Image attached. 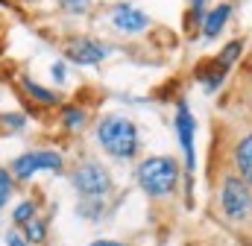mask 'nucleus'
<instances>
[{
  "label": "nucleus",
  "mask_w": 252,
  "mask_h": 246,
  "mask_svg": "<svg viewBox=\"0 0 252 246\" xmlns=\"http://www.w3.org/2000/svg\"><path fill=\"white\" fill-rule=\"evenodd\" d=\"M135 179L141 184V190L153 199H161V196H170L179 184V164L176 158L170 155H150L138 164L135 170Z\"/></svg>",
  "instance_id": "1"
},
{
  "label": "nucleus",
  "mask_w": 252,
  "mask_h": 246,
  "mask_svg": "<svg viewBox=\"0 0 252 246\" xmlns=\"http://www.w3.org/2000/svg\"><path fill=\"white\" fill-rule=\"evenodd\" d=\"M97 141L115 158H132L138 153V147H141L138 129H135V123L129 121V118H106V121H100Z\"/></svg>",
  "instance_id": "2"
},
{
  "label": "nucleus",
  "mask_w": 252,
  "mask_h": 246,
  "mask_svg": "<svg viewBox=\"0 0 252 246\" xmlns=\"http://www.w3.org/2000/svg\"><path fill=\"white\" fill-rule=\"evenodd\" d=\"M220 208H223L226 220H232V223H244V220H250V214H252V190L238 173L226 176L223 184H220Z\"/></svg>",
  "instance_id": "3"
},
{
  "label": "nucleus",
  "mask_w": 252,
  "mask_h": 246,
  "mask_svg": "<svg viewBox=\"0 0 252 246\" xmlns=\"http://www.w3.org/2000/svg\"><path fill=\"white\" fill-rule=\"evenodd\" d=\"M73 187L82 199H103L109 190H112V176L103 164L97 161H85L73 170Z\"/></svg>",
  "instance_id": "4"
},
{
  "label": "nucleus",
  "mask_w": 252,
  "mask_h": 246,
  "mask_svg": "<svg viewBox=\"0 0 252 246\" xmlns=\"http://www.w3.org/2000/svg\"><path fill=\"white\" fill-rule=\"evenodd\" d=\"M41 170H50V173H59L62 170V155L56 150H30L24 155H18L12 161V176L15 179H32L35 173Z\"/></svg>",
  "instance_id": "5"
},
{
  "label": "nucleus",
  "mask_w": 252,
  "mask_h": 246,
  "mask_svg": "<svg viewBox=\"0 0 252 246\" xmlns=\"http://www.w3.org/2000/svg\"><path fill=\"white\" fill-rule=\"evenodd\" d=\"M64 53L73 64H100L109 56V47L103 41H97V38H73Z\"/></svg>",
  "instance_id": "6"
},
{
  "label": "nucleus",
  "mask_w": 252,
  "mask_h": 246,
  "mask_svg": "<svg viewBox=\"0 0 252 246\" xmlns=\"http://www.w3.org/2000/svg\"><path fill=\"white\" fill-rule=\"evenodd\" d=\"M109 18H112L115 30H121L124 35H135V32H144V30H147V15H144L138 6H132V3H118V6H112Z\"/></svg>",
  "instance_id": "7"
},
{
  "label": "nucleus",
  "mask_w": 252,
  "mask_h": 246,
  "mask_svg": "<svg viewBox=\"0 0 252 246\" xmlns=\"http://www.w3.org/2000/svg\"><path fill=\"white\" fill-rule=\"evenodd\" d=\"M176 132H179V144L185 150V167L190 176V170H193V115H190L188 103L176 106Z\"/></svg>",
  "instance_id": "8"
},
{
  "label": "nucleus",
  "mask_w": 252,
  "mask_h": 246,
  "mask_svg": "<svg viewBox=\"0 0 252 246\" xmlns=\"http://www.w3.org/2000/svg\"><path fill=\"white\" fill-rule=\"evenodd\" d=\"M229 15H232V6H229V3H220L217 9H211V12L202 18V35H205V38H214V35L226 27Z\"/></svg>",
  "instance_id": "9"
},
{
  "label": "nucleus",
  "mask_w": 252,
  "mask_h": 246,
  "mask_svg": "<svg viewBox=\"0 0 252 246\" xmlns=\"http://www.w3.org/2000/svg\"><path fill=\"white\" fill-rule=\"evenodd\" d=\"M235 164H238V173L247 184H252V132L247 138L238 141V150H235Z\"/></svg>",
  "instance_id": "10"
},
{
  "label": "nucleus",
  "mask_w": 252,
  "mask_h": 246,
  "mask_svg": "<svg viewBox=\"0 0 252 246\" xmlns=\"http://www.w3.org/2000/svg\"><path fill=\"white\" fill-rule=\"evenodd\" d=\"M24 91L32 94V100H35V103H44V106H56V103H59V97H56L50 88H44V85H38V82H32V79H24Z\"/></svg>",
  "instance_id": "11"
},
{
  "label": "nucleus",
  "mask_w": 252,
  "mask_h": 246,
  "mask_svg": "<svg viewBox=\"0 0 252 246\" xmlns=\"http://www.w3.org/2000/svg\"><path fill=\"white\" fill-rule=\"evenodd\" d=\"M62 123H64V129H73V132H76V129H82V126H85V112H82V109H70V106H67V109L62 112Z\"/></svg>",
  "instance_id": "12"
},
{
  "label": "nucleus",
  "mask_w": 252,
  "mask_h": 246,
  "mask_svg": "<svg viewBox=\"0 0 252 246\" xmlns=\"http://www.w3.org/2000/svg\"><path fill=\"white\" fill-rule=\"evenodd\" d=\"M24 238L32 241V244H41V241L47 238V226H44L41 220H30V223L24 226Z\"/></svg>",
  "instance_id": "13"
},
{
  "label": "nucleus",
  "mask_w": 252,
  "mask_h": 246,
  "mask_svg": "<svg viewBox=\"0 0 252 246\" xmlns=\"http://www.w3.org/2000/svg\"><path fill=\"white\" fill-rule=\"evenodd\" d=\"M30 220H35V202H32V199L21 202V205L15 208V223H18V226H27Z\"/></svg>",
  "instance_id": "14"
},
{
  "label": "nucleus",
  "mask_w": 252,
  "mask_h": 246,
  "mask_svg": "<svg viewBox=\"0 0 252 246\" xmlns=\"http://www.w3.org/2000/svg\"><path fill=\"white\" fill-rule=\"evenodd\" d=\"M241 50H244V44H241V41H232V44H226V47H223V53L217 56V62H220L223 67H232V62L241 56Z\"/></svg>",
  "instance_id": "15"
},
{
  "label": "nucleus",
  "mask_w": 252,
  "mask_h": 246,
  "mask_svg": "<svg viewBox=\"0 0 252 246\" xmlns=\"http://www.w3.org/2000/svg\"><path fill=\"white\" fill-rule=\"evenodd\" d=\"M27 126V121L21 115H0V129L3 132H21Z\"/></svg>",
  "instance_id": "16"
},
{
  "label": "nucleus",
  "mask_w": 252,
  "mask_h": 246,
  "mask_svg": "<svg viewBox=\"0 0 252 246\" xmlns=\"http://www.w3.org/2000/svg\"><path fill=\"white\" fill-rule=\"evenodd\" d=\"M9 193H12V173L0 167V208L6 205V199H9Z\"/></svg>",
  "instance_id": "17"
},
{
  "label": "nucleus",
  "mask_w": 252,
  "mask_h": 246,
  "mask_svg": "<svg viewBox=\"0 0 252 246\" xmlns=\"http://www.w3.org/2000/svg\"><path fill=\"white\" fill-rule=\"evenodd\" d=\"M59 3H62L64 12H76V15L88 9V0H59Z\"/></svg>",
  "instance_id": "18"
},
{
  "label": "nucleus",
  "mask_w": 252,
  "mask_h": 246,
  "mask_svg": "<svg viewBox=\"0 0 252 246\" xmlns=\"http://www.w3.org/2000/svg\"><path fill=\"white\" fill-rule=\"evenodd\" d=\"M6 246H30V241L24 235H18V232H9L6 235Z\"/></svg>",
  "instance_id": "19"
},
{
  "label": "nucleus",
  "mask_w": 252,
  "mask_h": 246,
  "mask_svg": "<svg viewBox=\"0 0 252 246\" xmlns=\"http://www.w3.org/2000/svg\"><path fill=\"white\" fill-rule=\"evenodd\" d=\"M53 79H56V82H62V79H64V64H62V62H56V64H53Z\"/></svg>",
  "instance_id": "20"
},
{
  "label": "nucleus",
  "mask_w": 252,
  "mask_h": 246,
  "mask_svg": "<svg viewBox=\"0 0 252 246\" xmlns=\"http://www.w3.org/2000/svg\"><path fill=\"white\" fill-rule=\"evenodd\" d=\"M88 246H126V244H121V241H94Z\"/></svg>",
  "instance_id": "21"
}]
</instances>
